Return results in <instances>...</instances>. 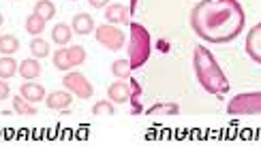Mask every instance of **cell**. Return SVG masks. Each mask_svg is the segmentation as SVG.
Wrapping results in <instances>:
<instances>
[{"label": "cell", "instance_id": "6da1fadb", "mask_svg": "<svg viewBox=\"0 0 261 147\" xmlns=\"http://www.w3.org/2000/svg\"><path fill=\"white\" fill-rule=\"evenodd\" d=\"M246 24L238 0H201L191 11V28L205 43H229L242 34Z\"/></svg>", "mask_w": 261, "mask_h": 147}, {"label": "cell", "instance_id": "7a4b0ae2", "mask_svg": "<svg viewBox=\"0 0 261 147\" xmlns=\"http://www.w3.org/2000/svg\"><path fill=\"white\" fill-rule=\"evenodd\" d=\"M193 68L197 75L199 86L214 96H225L229 92V81H227L225 72L221 70L219 62L212 56V51L208 47L197 45L193 49Z\"/></svg>", "mask_w": 261, "mask_h": 147}, {"label": "cell", "instance_id": "3957f363", "mask_svg": "<svg viewBox=\"0 0 261 147\" xmlns=\"http://www.w3.org/2000/svg\"><path fill=\"white\" fill-rule=\"evenodd\" d=\"M130 41H128V62L130 66L141 68L150 58V32L146 26H141L139 22H130Z\"/></svg>", "mask_w": 261, "mask_h": 147}, {"label": "cell", "instance_id": "277c9868", "mask_svg": "<svg viewBox=\"0 0 261 147\" xmlns=\"http://www.w3.org/2000/svg\"><path fill=\"white\" fill-rule=\"evenodd\" d=\"M229 115H261V92H244L227 102Z\"/></svg>", "mask_w": 261, "mask_h": 147}, {"label": "cell", "instance_id": "5b68a950", "mask_svg": "<svg viewBox=\"0 0 261 147\" xmlns=\"http://www.w3.org/2000/svg\"><path fill=\"white\" fill-rule=\"evenodd\" d=\"M62 86L67 88L71 94H75L77 98H82V100H88V98H92V94H94V90H92V83L86 79L82 72H77V70H69L67 75L62 77Z\"/></svg>", "mask_w": 261, "mask_h": 147}, {"label": "cell", "instance_id": "8992f818", "mask_svg": "<svg viewBox=\"0 0 261 147\" xmlns=\"http://www.w3.org/2000/svg\"><path fill=\"white\" fill-rule=\"evenodd\" d=\"M94 39L99 41L103 47L112 49V51L122 49V45H124V32H122L120 28H116L114 24L96 26V30H94Z\"/></svg>", "mask_w": 261, "mask_h": 147}, {"label": "cell", "instance_id": "52a82bcc", "mask_svg": "<svg viewBox=\"0 0 261 147\" xmlns=\"http://www.w3.org/2000/svg\"><path fill=\"white\" fill-rule=\"evenodd\" d=\"M244 49H246L248 58L255 60L257 64H261V22H259L257 26H253L251 30H248Z\"/></svg>", "mask_w": 261, "mask_h": 147}, {"label": "cell", "instance_id": "ba28073f", "mask_svg": "<svg viewBox=\"0 0 261 147\" xmlns=\"http://www.w3.org/2000/svg\"><path fill=\"white\" fill-rule=\"evenodd\" d=\"M130 94H133V81L126 83V81L120 79V81H116L107 88V96H110V100L114 104H124L130 98Z\"/></svg>", "mask_w": 261, "mask_h": 147}, {"label": "cell", "instance_id": "9c48e42d", "mask_svg": "<svg viewBox=\"0 0 261 147\" xmlns=\"http://www.w3.org/2000/svg\"><path fill=\"white\" fill-rule=\"evenodd\" d=\"M130 15H133V9L124 5H110L105 9L107 24H130Z\"/></svg>", "mask_w": 261, "mask_h": 147}, {"label": "cell", "instance_id": "30bf717a", "mask_svg": "<svg viewBox=\"0 0 261 147\" xmlns=\"http://www.w3.org/2000/svg\"><path fill=\"white\" fill-rule=\"evenodd\" d=\"M71 102H73V98H71V92L69 90H56V92L47 94V98H45V104H47L49 109H54V111L67 109Z\"/></svg>", "mask_w": 261, "mask_h": 147}, {"label": "cell", "instance_id": "8fae6325", "mask_svg": "<svg viewBox=\"0 0 261 147\" xmlns=\"http://www.w3.org/2000/svg\"><path fill=\"white\" fill-rule=\"evenodd\" d=\"M19 96L26 98L28 102H41L43 98H45V88L39 86V83H32V81H26L24 86L19 88Z\"/></svg>", "mask_w": 261, "mask_h": 147}, {"label": "cell", "instance_id": "7c38bea8", "mask_svg": "<svg viewBox=\"0 0 261 147\" xmlns=\"http://www.w3.org/2000/svg\"><path fill=\"white\" fill-rule=\"evenodd\" d=\"M71 28H73V32H75V34L86 36V34L94 32V19H92L88 13H77V15L73 17Z\"/></svg>", "mask_w": 261, "mask_h": 147}, {"label": "cell", "instance_id": "4fadbf2b", "mask_svg": "<svg viewBox=\"0 0 261 147\" xmlns=\"http://www.w3.org/2000/svg\"><path fill=\"white\" fill-rule=\"evenodd\" d=\"M17 72H19V75L24 77L26 81L37 79V77L41 75V64H39V60H37V58L21 60V62H19V66H17Z\"/></svg>", "mask_w": 261, "mask_h": 147}, {"label": "cell", "instance_id": "5bb4252c", "mask_svg": "<svg viewBox=\"0 0 261 147\" xmlns=\"http://www.w3.org/2000/svg\"><path fill=\"white\" fill-rule=\"evenodd\" d=\"M71 36H73V28L67 26V24H56V26H54V30H51V41L56 45H60V47L69 45Z\"/></svg>", "mask_w": 261, "mask_h": 147}, {"label": "cell", "instance_id": "9a60e30c", "mask_svg": "<svg viewBox=\"0 0 261 147\" xmlns=\"http://www.w3.org/2000/svg\"><path fill=\"white\" fill-rule=\"evenodd\" d=\"M17 62L13 60V56H3L0 58V79H11L17 75Z\"/></svg>", "mask_w": 261, "mask_h": 147}, {"label": "cell", "instance_id": "2e32d148", "mask_svg": "<svg viewBox=\"0 0 261 147\" xmlns=\"http://www.w3.org/2000/svg\"><path fill=\"white\" fill-rule=\"evenodd\" d=\"M35 15L49 22V19H54V15H56V5L49 3V0H39V3H35Z\"/></svg>", "mask_w": 261, "mask_h": 147}, {"label": "cell", "instance_id": "e0dca14e", "mask_svg": "<svg viewBox=\"0 0 261 147\" xmlns=\"http://www.w3.org/2000/svg\"><path fill=\"white\" fill-rule=\"evenodd\" d=\"M45 19H41L39 15H28V19H26V24H24V28H26V32L30 34V36H39L43 30H45Z\"/></svg>", "mask_w": 261, "mask_h": 147}, {"label": "cell", "instance_id": "ac0fdd59", "mask_svg": "<svg viewBox=\"0 0 261 147\" xmlns=\"http://www.w3.org/2000/svg\"><path fill=\"white\" fill-rule=\"evenodd\" d=\"M17 49H19V39L17 36H13V34L0 36V54L13 56V54H17Z\"/></svg>", "mask_w": 261, "mask_h": 147}, {"label": "cell", "instance_id": "d6986e66", "mask_svg": "<svg viewBox=\"0 0 261 147\" xmlns=\"http://www.w3.org/2000/svg\"><path fill=\"white\" fill-rule=\"evenodd\" d=\"M178 113H180V107L176 102H159L148 109V115H178Z\"/></svg>", "mask_w": 261, "mask_h": 147}, {"label": "cell", "instance_id": "ffe728a7", "mask_svg": "<svg viewBox=\"0 0 261 147\" xmlns=\"http://www.w3.org/2000/svg\"><path fill=\"white\" fill-rule=\"evenodd\" d=\"M30 54H32V58H45V56H49V43L47 41H43V39H39V36H35L30 41Z\"/></svg>", "mask_w": 261, "mask_h": 147}, {"label": "cell", "instance_id": "44dd1931", "mask_svg": "<svg viewBox=\"0 0 261 147\" xmlns=\"http://www.w3.org/2000/svg\"><path fill=\"white\" fill-rule=\"evenodd\" d=\"M54 66L58 70H71V62H69V51L67 47H60L58 51H54Z\"/></svg>", "mask_w": 261, "mask_h": 147}, {"label": "cell", "instance_id": "7402d4cb", "mask_svg": "<svg viewBox=\"0 0 261 147\" xmlns=\"http://www.w3.org/2000/svg\"><path fill=\"white\" fill-rule=\"evenodd\" d=\"M112 72L118 79H128L130 72H133V66H130L128 60H116L112 64Z\"/></svg>", "mask_w": 261, "mask_h": 147}, {"label": "cell", "instance_id": "603a6c76", "mask_svg": "<svg viewBox=\"0 0 261 147\" xmlns=\"http://www.w3.org/2000/svg\"><path fill=\"white\" fill-rule=\"evenodd\" d=\"M13 109H15V113H19V115H35V113H37L35 104L28 102L26 98H21V96H15V98H13Z\"/></svg>", "mask_w": 261, "mask_h": 147}, {"label": "cell", "instance_id": "cb8c5ba5", "mask_svg": "<svg viewBox=\"0 0 261 147\" xmlns=\"http://www.w3.org/2000/svg\"><path fill=\"white\" fill-rule=\"evenodd\" d=\"M69 51V62H71V66H80L86 62V49L80 47V45H73V47H67Z\"/></svg>", "mask_w": 261, "mask_h": 147}, {"label": "cell", "instance_id": "d4e9b609", "mask_svg": "<svg viewBox=\"0 0 261 147\" xmlns=\"http://www.w3.org/2000/svg\"><path fill=\"white\" fill-rule=\"evenodd\" d=\"M92 113L94 115H114L116 113V107H114L112 100H99L92 107Z\"/></svg>", "mask_w": 261, "mask_h": 147}, {"label": "cell", "instance_id": "484cf974", "mask_svg": "<svg viewBox=\"0 0 261 147\" xmlns=\"http://www.w3.org/2000/svg\"><path fill=\"white\" fill-rule=\"evenodd\" d=\"M9 98V83L7 79H0V100H5Z\"/></svg>", "mask_w": 261, "mask_h": 147}, {"label": "cell", "instance_id": "4316f807", "mask_svg": "<svg viewBox=\"0 0 261 147\" xmlns=\"http://www.w3.org/2000/svg\"><path fill=\"white\" fill-rule=\"evenodd\" d=\"M107 3H110V0H88V5L92 9H103V7H107Z\"/></svg>", "mask_w": 261, "mask_h": 147}, {"label": "cell", "instance_id": "83f0119b", "mask_svg": "<svg viewBox=\"0 0 261 147\" xmlns=\"http://www.w3.org/2000/svg\"><path fill=\"white\" fill-rule=\"evenodd\" d=\"M3 22H5V19H3V13H0V26H3Z\"/></svg>", "mask_w": 261, "mask_h": 147}]
</instances>
